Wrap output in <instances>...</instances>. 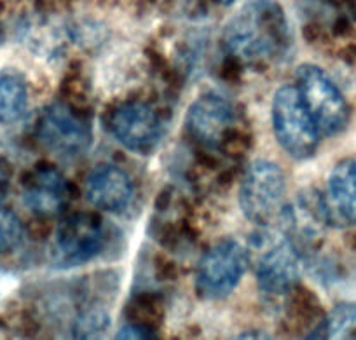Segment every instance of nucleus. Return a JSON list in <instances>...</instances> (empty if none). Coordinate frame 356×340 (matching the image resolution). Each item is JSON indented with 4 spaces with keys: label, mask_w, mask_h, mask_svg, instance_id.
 I'll return each mask as SVG.
<instances>
[{
    "label": "nucleus",
    "mask_w": 356,
    "mask_h": 340,
    "mask_svg": "<svg viewBox=\"0 0 356 340\" xmlns=\"http://www.w3.org/2000/svg\"><path fill=\"white\" fill-rule=\"evenodd\" d=\"M224 47L248 65L276 60L290 40L285 13L276 0H248L224 29Z\"/></svg>",
    "instance_id": "nucleus-1"
},
{
    "label": "nucleus",
    "mask_w": 356,
    "mask_h": 340,
    "mask_svg": "<svg viewBox=\"0 0 356 340\" xmlns=\"http://www.w3.org/2000/svg\"><path fill=\"white\" fill-rule=\"evenodd\" d=\"M286 177L282 166L259 159L246 171L239 188V204L252 223L275 227L286 218Z\"/></svg>",
    "instance_id": "nucleus-2"
},
{
    "label": "nucleus",
    "mask_w": 356,
    "mask_h": 340,
    "mask_svg": "<svg viewBox=\"0 0 356 340\" xmlns=\"http://www.w3.org/2000/svg\"><path fill=\"white\" fill-rule=\"evenodd\" d=\"M273 129L282 149L297 161L314 156L320 131L304 105L297 86H283L273 98Z\"/></svg>",
    "instance_id": "nucleus-3"
},
{
    "label": "nucleus",
    "mask_w": 356,
    "mask_h": 340,
    "mask_svg": "<svg viewBox=\"0 0 356 340\" xmlns=\"http://www.w3.org/2000/svg\"><path fill=\"white\" fill-rule=\"evenodd\" d=\"M297 89L320 135L334 136L346 128L349 108L344 96L330 77L316 65H300Z\"/></svg>",
    "instance_id": "nucleus-4"
},
{
    "label": "nucleus",
    "mask_w": 356,
    "mask_h": 340,
    "mask_svg": "<svg viewBox=\"0 0 356 340\" xmlns=\"http://www.w3.org/2000/svg\"><path fill=\"white\" fill-rule=\"evenodd\" d=\"M248 269V253L236 239L211 246L196 273V290L203 300H222L238 288Z\"/></svg>",
    "instance_id": "nucleus-5"
},
{
    "label": "nucleus",
    "mask_w": 356,
    "mask_h": 340,
    "mask_svg": "<svg viewBox=\"0 0 356 340\" xmlns=\"http://www.w3.org/2000/svg\"><path fill=\"white\" fill-rule=\"evenodd\" d=\"M37 138L60 157L82 156L91 147V126L65 103L46 106L37 121Z\"/></svg>",
    "instance_id": "nucleus-6"
},
{
    "label": "nucleus",
    "mask_w": 356,
    "mask_h": 340,
    "mask_svg": "<svg viewBox=\"0 0 356 340\" xmlns=\"http://www.w3.org/2000/svg\"><path fill=\"white\" fill-rule=\"evenodd\" d=\"M104 223L93 213H77L60 223L53 241V257L60 267H75L93 260L104 250Z\"/></svg>",
    "instance_id": "nucleus-7"
},
{
    "label": "nucleus",
    "mask_w": 356,
    "mask_h": 340,
    "mask_svg": "<svg viewBox=\"0 0 356 340\" xmlns=\"http://www.w3.org/2000/svg\"><path fill=\"white\" fill-rule=\"evenodd\" d=\"M108 128L122 147L136 154L152 152L163 135L157 113L142 102L118 106L108 119Z\"/></svg>",
    "instance_id": "nucleus-8"
},
{
    "label": "nucleus",
    "mask_w": 356,
    "mask_h": 340,
    "mask_svg": "<svg viewBox=\"0 0 356 340\" xmlns=\"http://www.w3.org/2000/svg\"><path fill=\"white\" fill-rule=\"evenodd\" d=\"M232 122L234 110L231 103L224 96L213 92L200 96L187 110V129L197 142L208 147L218 145Z\"/></svg>",
    "instance_id": "nucleus-9"
},
{
    "label": "nucleus",
    "mask_w": 356,
    "mask_h": 340,
    "mask_svg": "<svg viewBox=\"0 0 356 340\" xmlns=\"http://www.w3.org/2000/svg\"><path fill=\"white\" fill-rule=\"evenodd\" d=\"M300 276L299 253L290 239L275 243L264 253L257 267V283L264 293L286 295Z\"/></svg>",
    "instance_id": "nucleus-10"
},
{
    "label": "nucleus",
    "mask_w": 356,
    "mask_h": 340,
    "mask_svg": "<svg viewBox=\"0 0 356 340\" xmlns=\"http://www.w3.org/2000/svg\"><path fill=\"white\" fill-rule=\"evenodd\" d=\"M321 201L327 220L335 225L356 223V159L348 157L335 164Z\"/></svg>",
    "instance_id": "nucleus-11"
},
{
    "label": "nucleus",
    "mask_w": 356,
    "mask_h": 340,
    "mask_svg": "<svg viewBox=\"0 0 356 340\" xmlns=\"http://www.w3.org/2000/svg\"><path fill=\"white\" fill-rule=\"evenodd\" d=\"M131 195L133 184L128 173L114 164H100L88 175L86 197L102 211H121L131 201Z\"/></svg>",
    "instance_id": "nucleus-12"
},
{
    "label": "nucleus",
    "mask_w": 356,
    "mask_h": 340,
    "mask_svg": "<svg viewBox=\"0 0 356 340\" xmlns=\"http://www.w3.org/2000/svg\"><path fill=\"white\" fill-rule=\"evenodd\" d=\"M65 180L54 168H37L25 181L23 199L30 209L40 215H53L60 211L65 202Z\"/></svg>",
    "instance_id": "nucleus-13"
},
{
    "label": "nucleus",
    "mask_w": 356,
    "mask_h": 340,
    "mask_svg": "<svg viewBox=\"0 0 356 340\" xmlns=\"http://www.w3.org/2000/svg\"><path fill=\"white\" fill-rule=\"evenodd\" d=\"M29 88L19 72L8 68L0 72V124H13L25 113Z\"/></svg>",
    "instance_id": "nucleus-14"
},
{
    "label": "nucleus",
    "mask_w": 356,
    "mask_h": 340,
    "mask_svg": "<svg viewBox=\"0 0 356 340\" xmlns=\"http://www.w3.org/2000/svg\"><path fill=\"white\" fill-rule=\"evenodd\" d=\"M355 321L356 304L342 302L328 312L327 318L314 328L313 333L307 335V339H332V337H337L339 333L346 332Z\"/></svg>",
    "instance_id": "nucleus-15"
},
{
    "label": "nucleus",
    "mask_w": 356,
    "mask_h": 340,
    "mask_svg": "<svg viewBox=\"0 0 356 340\" xmlns=\"http://www.w3.org/2000/svg\"><path fill=\"white\" fill-rule=\"evenodd\" d=\"M108 326H111V316L104 309H89L75 319L72 330L77 339H93L104 335Z\"/></svg>",
    "instance_id": "nucleus-16"
},
{
    "label": "nucleus",
    "mask_w": 356,
    "mask_h": 340,
    "mask_svg": "<svg viewBox=\"0 0 356 340\" xmlns=\"http://www.w3.org/2000/svg\"><path fill=\"white\" fill-rule=\"evenodd\" d=\"M23 238V225L18 216L0 206V253L11 252Z\"/></svg>",
    "instance_id": "nucleus-17"
},
{
    "label": "nucleus",
    "mask_w": 356,
    "mask_h": 340,
    "mask_svg": "<svg viewBox=\"0 0 356 340\" xmlns=\"http://www.w3.org/2000/svg\"><path fill=\"white\" fill-rule=\"evenodd\" d=\"M115 339H126V340H149L154 339V333L149 328H143V326L136 325H128L124 328L119 330V333L115 335Z\"/></svg>",
    "instance_id": "nucleus-18"
},
{
    "label": "nucleus",
    "mask_w": 356,
    "mask_h": 340,
    "mask_svg": "<svg viewBox=\"0 0 356 340\" xmlns=\"http://www.w3.org/2000/svg\"><path fill=\"white\" fill-rule=\"evenodd\" d=\"M4 191H6V177L4 173H2V170H0V197L4 195Z\"/></svg>",
    "instance_id": "nucleus-19"
},
{
    "label": "nucleus",
    "mask_w": 356,
    "mask_h": 340,
    "mask_svg": "<svg viewBox=\"0 0 356 340\" xmlns=\"http://www.w3.org/2000/svg\"><path fill=\"white\" fill-rule=\"evenodd\" d=\"M218 2H220V4H232V2H234V0H218Z\"/></svg>",
    "instance_id": "nucleus-20"
},
{
    "label": "nucleus",
    "mask_w": 356,
    "mask_h": 340,
    "mask_svg": "<svg viewBox=\"0 0 356 340\" xmlns=\"http://www.w3.org/2000/svg\"><path fill=\"white\" fill-rule=\"evenodd\" d=\"M2 40H4V37H2V33H0V46H2Z\"/></svg>",
    "instance_id": "nucleus-21"
}]
</instances>
